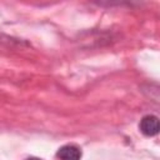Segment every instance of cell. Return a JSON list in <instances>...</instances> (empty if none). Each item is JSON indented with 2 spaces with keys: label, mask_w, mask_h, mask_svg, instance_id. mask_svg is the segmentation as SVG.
Here are the masks:
<instances>
[{
  "label": "cell",
  "mask_w": 160,
  "mask_h": 160,
  "mask_svg": "<svg viewBox=\"0 0 160 160\" xmlns=\"http://www.w3.org/2000/svg\"><path fill=\"white\" fill-rule=\"evenodd\" d=\"M140 131L146 136H154L159 132V119L155 115H146L140 120Z\"/></svg>",
  "instance_id": "cell-1"
},
{
  "label": "cell",
  "mask_w": 160,
  "mask_h": 160,
  "mask_svg": "<svg viewBox=\"0 0 160 160\" xmlns=\"http://www.w3.org/2000/svg\"><path fill=\"white\" fill-rule=\"evenodd\" d=\"M56 156L59 160H80L81 159V150L76 145L68 144V145L61 146L58 150Z\"/></svg>",
  "instance_id": "cell-2"
},
{
  "label": "cell",
  "mask_w": 160,
  "mask_h": 160,
  "mask_svg": "<svg viewBox=\"0 0 160 160\" xmlns=\"http://www.w3.org/2000/svg\"><path fill=\"white\" fill-rule=\"evenodd\" d=\"M26 160H41V159H38V158H29V159H26Z\"/></svg>",
  "instance_id": "cell-3"
}]
</instances>
